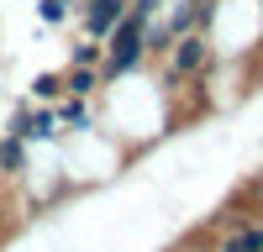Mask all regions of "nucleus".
<instances>
[{"label":"nucleus","mask_w":263,"mask_h":252,"mask_svg":"<svg viewBox=\"0 0 263 252\" xmlns=\"http://www.w3.org/2000/svg\"><path fill=\"white\" fill-rule=\"evenodd\" d=\"M142 53H147V21L126 11L111 27V48H105V58H100V74L105 79H121V74H132L142 63Z\"/></svg>","instance_id":"f257e3e1"},{"label":"nucleus","mask_w":263,"mask_h":252,"mask_svg":"<svg viewBox=\"0 0 263 252\" xmlns=\"http://www.w3.org/2000/svg\"><path fill=\"white\" fill-rule=\"evenodd\" d=\"M205 63H211V42H205V37L184 32L179 42H174V63H168V69H174V79H190V74H200Z\"/></svg>","instance_id":"f03ea898"},{"label":"nucleus","mask_w":263,"mask_h":252,"mask_svg":"<svg viewBox=\"0 0 263 252\" xmlns=\"http://www.w3.org/2000/svg\"><path fill=\"white\" fill-rule=\"evenodd\" d=\"M121 16H126V0H90V6H84V32L100 42V37H111V27Z\"/></svg>","instance_id":"7ed1b4c3"},{"label":"nucleus","mask_w":263,"mask_h":252,"mask_svg":"<svg viewBox=\"0 0 263 252\" xmlns=\"http://www.w3.org/2000/svg\"><path fill=\"white\" fill-rule=\"evenodd\" d=\"M216 252H263V226H258V221L232 226V237H221V247H216Z\"/></svg>","instance_id":"20e7f679"},{"label":"nucleus","mask_w":263,"mask_h":252,"mask_svg":"<svg viewBox=\"0 0 263 252\" xmlns=\"http://www.w3.org/2000/svg\"><path fill=\"white\" fill-rule=\"evenodd\" d=\"M53 116H58V126H74V132H84V126H90V100H79V95H58V100H53Z\"/></svg>","instance_id":"39448f33"},{"label":"nucleus","mask_w":263,"mask_h":252,"mask_svg":"<svg viewBox=\"0 0 263 252\" xmlns=\"http://www.w3.org/2000/svg\"><path fill=\"white\" fill-rule=\"evenodd\" d=\"M58 137V116L53 111H32L27 116V137H21V142H53Z\"/></svg>","instance_id":"423d86ee"},{"label":"nucleus","mask_w":263,"mask_h":252,"mask_svg":"<svg viewBox=\"0 0 263 252\" xmlns=\"http://www.w3.org/2000/svg\"><path fill=\"white\" fill-rule=\"evenodd\" d=\"M21 168H27V142L0 137V174H21Z\"/></svg>","instance_id":"0eeeda50"},{"label":"nucleus","mask_w":263,"mask_h":252,"mask_svg":"<svg viewBox=\"0 0 263 252\" xmlns=\"http://www.w3.org/2000/svg\"><path fill=\"white\" fill-rule=\"evenodd\" d=\"M95 69H69V74H63V95H79V100H90L95 95Z\"/></svg>","instance_id":"6e6552de"},{"label":"nucleus","mask_w":263,"mask_h":252,"mask_svg":"<svg viewBox=\"0 0 263 252\" xmlns=\"http://www.w3.org/2000/svg\"><path fill=\"white\" fill-rule=\"evenodd\" d=\"M58 95H63V74H37L32 79V100H48L53 105Z\"/></svg>","instance_id":"1a4fd4ad"},{"label":"nucleus","mask_w":263,"mask_h":252,"mask_svg":"<svg viewBox=\"0 0 263 252\" xmlns=\"http://www.w3.org/2000/svg\"><path fill=\"white\" fill-rule=\"evenodd\" d=\"M100 58H105V48H100V42L90 37V42H79V48H74V69H95Z\"/></svg>","instance_id":"9d476101"},{"label":"nucleus","mask_w":263,"mask_h":252,"mask_svg":"<svg viewBox=\"0 0 263 252\" xmlns=\"http://www.w3.org/2000/svg\"><path fill=\"white\" fill-rule=\"evenodd\" d=\"M37 6H42V21H53V27L63 21V0H37Z\"/></svg>","instance_id":"9b49d317"}]
</instances>
